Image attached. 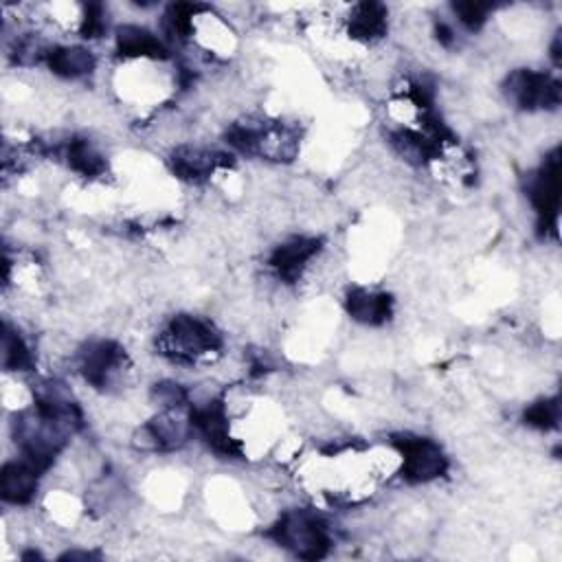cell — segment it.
<instances>
[{
  "label": "cell",
  "instance_id": "6da1fadb",
  "mask_svg": "<svg viewBox=\"0 0 562 562\" xmlns=\"http://www.w3.org/2000/svg\"><path fill=\"white\" fill-rule=\"evenodd\" d=\"M271 536L281 547L295 552L299 558L319 560L330 549L328 527L310 512H288L273 527Z\"/></svg>",
  "mask_w": 562,
  "mask_h": 562
},
{
  "label": "cell",
  "instance_id": "7a4b0ae2",
  "mask_svg": "<svg viewBox=\"0 0 562 562\" xmlns=\"http://www.w3.org/2000/svg\"><path fill=\"white\" fill-rule=\"evenodd\" d=\"M165 352L172 354L176 361L194 363L198 356L216 352L220 347V336L213 330V325L181 314L170 325V330L163 336Z\"/></svg>",
  "mask_w": 562,
  "mask_h": 562
},
{
  "label": "cell",
  "instance_id": "3957f363",
  "mask_svg": "<svg viewBox=\"0 0 562 562\" xmlns=\"http://www.w3.org/2000/svg\"><path fill=\"white\" fill-rule=\"evenodd\" d=\"M398 451L402 453V477L411 483H426L444 475L446 457L440 446L424 437H398Z\"/></svg>",
  "mask_w": 562,
  "mask_h": 562
},
{
  "label": "cell",
  "instance_id": "277c9868",
  "mask_svg": "<svg viewBox=\"0 0 562 562\" xmlns=\"http://www.w3.org/2000/svg\"><path fill=\"white\" fill-rule=\"evenodd\" d=\"M508 95L525 110L556 108L560 104V84L545 73L516 71L508 80Z\"/></svg>",
  "mask_w": 562,
  "mask_h": 562
},
{
  "label": "cell",
  "instance_id": "5b68a950",
  "mask_svg": "<svg viewBox=\"0 0 562 562\" xmlns=\"http://www.w3.org/2000/svg\"><path fill=\"white\" fill-rule=\"evenodd\" d=\"M527 194H530V200H532L534 209L538 211V216H541L543 227L556 229L558 207H560V159H558V152L549 156L545 165L541 167V172H538L532 178Z\"/></svg>",
  "mask_w": 562,
  "mask_h": 562
},
{
  "label": "cell",
  "instance_id": "8992f818",
  "mask_svg": "<svg viewBox=\"0 0 562 562\" xmlns=\"http://www.w3.org/2000/svg\"><path fill=\"white\" fill-rule=\"evenodd\" d=\"M191 426L205 437L207 444L222 457H238L240 446L229 435V422L220 402H209L191 413Z\"/></svg>",
  "mask_w": 562,
  "mask_h": 562
},
{
  "label": "cell",
  "instance_id": "52a82bcc",
  "mask_svg": "<svg viewBox=\"0 0 562 562\" xmlns=\"http://www.w3.org/2000/svg\"><path fill=\"white\" fill-rule=\"evenodd\" d=\"M126 361V354L121 352V347L101 341L86 347L82 354V374L97 389H106L110 380L121 372V365Z\"/></svg>",
  "mask_w": 562,
  "mask_h": 562
},
{
  "label": "cell",
  "instance_id": "ba28073f",
  "mask_svg": "<svg viewBox=\"0 0 562 562\" xmlns=\"http://www.w3.org/2000/svg\"><path fill=\"white\" fill-rule=\"evenodd\" d=\"M319 253V240L314 238H295L286 244H281L271 257V266L277 271L281 279L288 284L297 281L303 268Z\"/></svg>",
  "mask_w": 562,
  "mask_h": 562
},
{
  "label": "cell",
  "instance_id": "9c48e42d",
  "mask_svg": "<svg viewBox=\"0 0 562 562\" xmlns=\"http://www.w3.org/2000/svg\"><path fill=\"white\" fill-rule=\"evenodd\" d=\"M40 470L29 462H11L0 472V492L7 503H29L38 488Z\"/></svg>",
  "mask_w": 562,
  "mask_h": 562
},
{
  "label": "cell",
  "instance_id": "30bf717a",
  "mask_svg": "<svg viewBox=\"0 0 562 562\" xmlns=\"http://www.w3.org/2000/svg\"><path fill=\"white\" fill-rule=\"evenodd\" d=\"M393 301L389 295H380V292H369L363 288H356L347 297V310H350L352 319L367 323V325H380L391 317Z\"/></svg>",
  "mask_w": 562,
  "mask_h": 562
},
{
  "label": "cell",
  "instance_id": "8fae6325",
  "mask_svg": "<svg viewBox=\"0 0 562 562\" xmlns=\"http://www.w3.org/2000/svg\"><path fill=\"white\" fill-rule=\"evenodd\" d=\"M117 49L123 58H152L163 60L167 58V49L154 33L145 31L141 27H123L117 36Z\"/></svg>",
  "mask_w": 562,
  "mask_h": 562
},
{
  "label": "cell",
  "instance_id": "7c38bea8",
  "mask_svg": "<svg viewBox=\"0 0 562 562\" xmlns=\"http://www.w3.org/2000/svg\"><path fill=\"white\" fill-rule=\"evenodd\" d=\"M47 64L55 75L75 80L95 69V58L91 51L80 47H55L47 51Z\"/></svg>",
  "mask_w": 562,
  "mask_h": 562
},
{
  "label": "cell",
  "instance_id": "4fadbf2b",
  "mask_svg": "<svg viewBox=\"0 0 562 562\" xmlns=\"http://www.w3.org/2000/svg\"><path fill=\"white\" fill-rule=\"evenodd\" d=\"M387 11L378 3L356 5L350 16V36L363 42H372L385 36Z\"/></svg>",
  "mask_w": 562,
  "mask_h": 562
},
{
  "label": "cell",
  "instance_id": "5bb4252c",
  "mask_svg": "<svg viewBox=\"0 0 562 562\" xmlns=\"http://www.w3.org/2000/svg\"><path fill=\"white\" fill-rule=\"evenodd\" d=\"M220 163H227V156L196 148H183L174 154V172L187 181H198V178L213 172V167H218Z\"/></svg>",
  "mask_w": 562,
  "mask_h": 562
},
{
  "label": "cell",
  "instance_id": "9a60e30c",
  "mask_svg": "<svg viewBox=\"0 0 562 562\" xmlns=\"http://www.w3.org/2000/svg\"><path fill=\"white\" fill-rule=\"evenodd\" d=\"M66 156H69V165L77 174L86 178H95L106 172V161L91 143L86 139H75L66 148Z\"/></svg>",
  "mask_w": 562,
  "mask_h": 562
},
{
  "label": "cell",
  "instance_id": "2e32d148",
  "mask_svg": "<svg viewBox=\"0 0 562 562\" xmlns=\"http://www.w3.org/2000/svg\"><path fill=\"white\" fill-rule=\"evenodd\" d=\"M3 365L11 372H27L31 367L29 347L16 330H11L9 323H5L3 332Z\"/></svg>",
  "mask_w": 562,
  "mask_h": 562
},
{
  "label": "cell",
  "instance_id": "e0dca14e",
  "mask_svg": "<svg viewBox=\"0 0 562 562\" xmlns=\"http://www.w3.org/2000/svg\"><path fill=\"white\" fill-rule=\"evenodd\" d=\"M560 420V407L558 400H543L536 402L534 407H530L525 411V422L530 426H536L541 431H549L556 429Z\"/></svg>",
  "mask_w": 562,
  "mask_h": 562
},
{
  "label": "cell",
  "instance_id": "ac0fdd59",
  "mask_svg": "<svg viewBox=\"0 0 562 562\" xmlns=\"http://www.w3.org/2000/svg\"><path fill=\"white\" fill-rule=\"evenodd\" d=\"M453 9L464 27H468L470 31H477L483 27V22L488 20L492 7L483 3H455Z\"/></svg>",
  "mask_w": 562,
  "mask_h": 562
},
{
  "label": "cell",
  "instance_id": "d6986e66",
  "mask_svg": "<svg viewBox=\"0 0 562 562\" xmlns=\"http://www.w3.org/2000/svg\"><path fill=\"white\" fill-rule=\"evenodd\" d=\"M106 31V11L101 5H88L84 14L82 36L84 38H101Z\"/></svg>",
  "mask_w": 562,
  "mask_h": 562
},
{
  "label": "cell",
  "instance_id": "ffe728a7",
  "mask_svg": "<svg viewBox=\"0 0 562 562\" xmlns=\"http://www.w3.org/2000/svg\"><path fill=\"white\" fill-rule=\"evenodd\" d=\"M154 396L159 398L161 404H165V407H183L185 400H187V393L181 385H174V382H163V385H156V391H154Z\"/></svg>",
  "mask_w": 562,
  "mask_h": 562
},
{
  "label": "cell",
  "instance_id": "44dd1931",
  "mask_svg": "<svg viewBox=\"0 0 562 562\" xmlns=\"http://www.w3.org/2000/svg\"><path fill=\"white\" fill-rule=\"evenodd\" d=\"M437 40H440L444 47H451L453 44V29L448 27V25H444V22H440V25H437Z\"/></svg>",
  "mask_w": 562,
  "mask_h": 562
}]
</instances>
